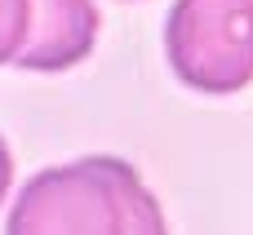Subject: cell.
<instances>
[{"label": "cell", "instance_id": "cell-1", "mask_svg": "<svg viewBox=\"0 0 253 235\" xmlns=\"http://www.w3.org/2000/svg\"><path fill=\"white\" fill-rule=\"evenodd\" d=\"M4 235H169L133 164L89 156L36 173L9 209Z\"/></svg>", "mask_w": 253, "mask_h": 235}, {"label": "cell", "instance_id": "cell-4", "mask_svg": "<svg viewBox=\"0 0 253 235\" xmlns=\"http://www.w3.org/2000/svg\"><path fill=\"white\" fill-rule=\"evenodd\" d=\"M31 31V0H0V67L18 62Z\"/></svg>", "mask_w": 253, "mask_h": 235}, {"label": "cell", "instance_id": "cell-3", "mask_svg": "<svg viewBox=\"0 0 253 235\" xmlns=\"http://www.w3.org/2000/svg\"><path fill=\"white\" fill-rule=\"evenodd\" d=\"M98 40L93 0H31V31L18 53L22 71H67Z\"/></svg>", "mask_w": 253, "mask_h": 235}, {"label": "cell", "instance_id": "cell-5", "mask_svg": "<svg viewBox=\"0 0 253 235\" xmlns=\"http://www.w3.org/2000/svg\"><path fill=\"white\" fill-rule=\"evenodd\" d=\"M9 182H13V160H9V147L0 138V200L9 196Z\"/></svg>", "mask_w": 253, "mask_h": 235}, {"label": "cell", "instance_id": "cell-2", "mask_svg": "<svg viewBox=\"0 0 253 235\" xmlns=\"http://www.w3.org/2000/svg\"><path fill=\"white\" fill-rule=\"evenodd\" d=\"M165 53L187 89L240 93L253 80V0H173Z\"/></svg>", "mask_w": 253, "mask_h": 235}]
</instances>
